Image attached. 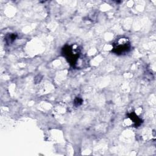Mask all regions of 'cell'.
I'll list each match as a JSON object with an SVG mask.
<instances>
[{"mask_svg":"<svg viewBox=\"0 0 156 156\" xmlns=\"http://www.w3.org/2000/svg\"><path fill=\"white\" fill-rule=\"evenodd\" d=\"M130 45L128 38H121L113 44V51L116 54H122L130 50Z\"/></svg>","mask_w":156,"mask_h":156,"instance_id":"6da1fadb","label":"cell"},{"mask_svg":"<svg viewBox=\"0 0 156 156\" xmlns=\"http://www.w3.org/2000/svg\"><path fill=\"white\" fill-rule=\"evenodd\" d=\"M79 53L78 52L77 48L74 49L73 46H68L66 49H65L64 52V54L67 55L66 59L70 63V64H72L73 65L76 64V62H77L79 57Z\"/></svg>","mask_w":156,"mask_h":156,"instance_id":"7a4b0ae2","label":"cell"}]
</instances>
